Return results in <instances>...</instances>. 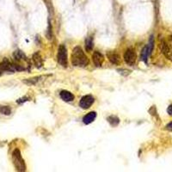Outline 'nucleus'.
Wrapping results in <instances>:
<instances>
[{"label":"nucleus","instance_id":"obj_1","mask_svg":"<svg viewBox=\"0 0 172 172\" xmlns=\"http://www.w3.org/2000/svg\"><path fill=\"white\" fill-rule=\"evenodd\" d=\"M71 63L74 66L84 67L89 64L87 56L83 52L80 47H76L71 53Z\"/></svg>","mask_w":172,"mask_h":172},{"label":"nucleus","instance_id":"obj_2","mask_svg":"<svg viewBox=\"0 0 172 172\" xmlns=\"http://www.w3.org/2000/svg\"><path fill=\"white\" fill-rule=\"evenodd\" d=\"M12 161H13L14 166L17 171H26L25 162L22 158L21 152L18 149H16L12 153Z\"/></svg>","mask_w":172,"mask_h":172},{"label":"nucleus","instance_id":"obj_3","mask_svg":"<svg viewBox=\"0 0 172 172\" xmlns=\"http://www.w3.org/2000/svg\"><path fill=\"white\" fill-rule=\"evenodd\" d=\"M58 63L63 67L67 66V50L64 45H60L58 49Z\"/></svg>","mask_w":172,"mask_h":172},{"label":"nucleus","instance_id":"obj_4","mask_svg":"<svg viewBox=\"0 0 172 172\" xmlns=\"http://www.w3.org/2000/svg\"><path fill=\"white\" fill-rule=\"evenodd\" d=\"M124 60L128 66H133L136 62V53L132 48H128L124 53Z\"/></svg>","mask_w":172,"mask_h":172},{"label":"nucleus","instance_id":"obj_5","mask_svg":"<svg viewBox=\"0 0 172 172\" xmlns=\"http://www.w3.org/2000/svg\"><path fill=\"white\" fill-rule=\"evenodd\" d=\"M160 48L162 53H164L170 60H172V47L164 40H161L160 42Z\"/></svg>","mask_w":172,"mask_h":172},{"label":"nucleus","instance_id":"obj_6","mask_svg":"<svg viewBox=\"0 0 172 172\" xmlns=\"http://www.w3.org/2000/svg\"><path fill=\"white\" fill-rule=\"evenodd\" d=\"M94 102H95V98L92 96H84L80 100L79 106L83 109H87L92 105Z\"/></svg>","mask_w":172,"mask_h":172},{"label":"nucleus","instance_id":"obj_7","mask_svg":"<svg viewBox=\"0 0 172 172\" xmlns=\"http://www.w3.org/2000/svg\"><path fill=\"white\" fill-rule=\"evenodd\" d=\"M0 68L2 71H15L14 65L7 58H4L3 59V61L0 64Z\"/></svg>","mask_w":172,"mask_h":172},{"label":"nucleus","instance_id":"obj_8","mask_svg":"<svg viewBox=\"0 0 172 172\" xmlns=\"http://www.w3.org/2000/svg\"><path fill=\"white\" fill-rule=\"evenodd\" d=\"M92 59L95 66H97V67H100L102 66L103 61H104V58H103V55L102 53H100L99 52H95L92 55Z\"/></svg>","mask_w":172,"mask_h":172},{"label":"nucleus","instance_id":"obj_9","mask_svg":"<svg viewBox=\"0 0 172 172\" xmlns=\"http://www.w3.org/2000/svg\"><path fill=\"white\" fill-rule=\"evenodd\" d=\"M107 56H108L109 61L113 65H120V56L116 53L110 52V53H107Z\"/></svg>","mask_w":172,"mask_h":172},{"label":"nucleus","instance_id":"obj_10","mask_svg":"<svg viewBox=\"0 0 172 172\" xmlns=\"http://www.w3.org/2000/svg\"><path fill=\"white\" fill-rule=\"evenodd\" d=\"M59 96L61 99L65 102H72L74 100V96L71 92L66 91H62L59 93Z\"/></svg>","mask_w":172,"mask_h":172},{"label":"nucleus","instance_id":"obj_11","mask_svg":"<svg viewBox=\"0 0 172 172\" xmlns=\"http://www.w3.org/2000/svg\"><path fill=\"white\" fill-rule=\"evenodd\" d=\"M96 112H90L89 114H87L84 117L83 121H84V124L88 125V124H91V122H93L95 120V119H96Z\"/></svg>","mask_w":172,"mask_h":172},{"label":"nucleus","instance_id":"obj_12","mask_svg":"<svg viewBox=\"0 0 172 172\" xmlns=\"http://www.w3.org/2000/svg\"><path fill=\"white\" fill-rule=\"evenodd\" d=\"M33 61L35 63V66L37 68H40L42 65H43V62H42V59H41V56L39 53H35L33 55Z\"/></svg>","mask_w":172,"mask_h":172},{"label":"nucleus","instance_id":"obj_13","mask_svg":"<svg viewBox=\"0 0 172 172\" xmlns=\"http://www.w3.org/2000/svg\"><path fill=\"white\" fill-rule=\"evenodd\" d=\"M13 56L14 58H15V59L17 60V61H25V60H26V56H25V54L23 53L22 51H20V50L15 51Z\"/></svg>","mask_w":172,"mask_h":172},{"label":"nucleus","instance_id":"obj_14","mask_svg":"<svg viewBox=\"0 0 172 172\" xmlns=\"http://www.w3.org/2000/svg\"><path fill=\"white\" fill-rule=\"evenodd\" d=\"M108 121L109 122V124L112 126V127H116L120 122L119 118L115 115H111L109 117H108Z\"/></svg>","mask_w":172,"mask_h":172},{"label":"nucleus","instance_id":"obj_15","mask_svg":"<svg viewBox=\"0 0 172 172\" xmlns=\"http://www.w3.org/2000/svg\"><path fill=\"white\" fill-rule=\"evenodd\" d=\"M93 47V40L91 37H89L87 38L86 40H85V48L87 51H91L92 50Z\"/></svg>","mask_w":172,"mask_h":172},{"label":"nucleus","instance_id":"obj_16","mask_svg":"<svg viewBox=\"0 0 172 172\" xmlns=\"http://www.w3.org/2000/svg\"><path fill=\"white\" fill-rule=\"evenodd\" d=\"M0 112H1V114H3V115H11V110L10 107L1 106L0 107Z\"/></svg>","mask_w":172,"mask_h":172},{"label":"nucleus","instance_id":"obj_17","mask_svg":"<svg viewBox=\"0 0 172 172\" xmlns=\"http://www.w3.org/2000/svg\"><path fill=\"white\" fill-rule=\"evenodd\" d=\"M40 78H34V79H29L28 80H24V83L28 84V85H33V84H35Z\"/></svg>","mask_w":172,"mask_h":172},{"label":"nucleus","instance_id":"obj_18","mask_svg":"<svg viewBox=\"0 0 172 172\" xmlns=\"http://www.w3.org/2000/svg\"><path fill=\"white\" fill-rule=\"evenodd\" d=\"M166 129L167 130H170V131H172V121L170 122L167 126H166Z\"/></svg>","mask_w":172,"mask_h":172},{"label":"nucleus","instance_id":"obj_19","mask_svg":"<svg viewBox=\"0 0 172 172\" xmlns=\"http://www.w3.org/2000/svg\"><path fill=\"white\" fill-rule=\"evenodd\" d=\"M167 112L170 115H172V105H170L168 107V109H167Z\"/></svg>","mask_w":172,"mask_h":172},{"label":"nucleus","instance_id":"obj_20","mask_svg":"<svg viewBox=\"0 0 172 172\" xmlns=\"http://www.w3.org/2000/svg\"><path fill=\"white\" fill-rule=\"evenodd\" d=\"M2 71H2L1 68H0V76H1V74H2Z\"/></svg>","mask_w":172,"mask_h":172}]
</instances>
